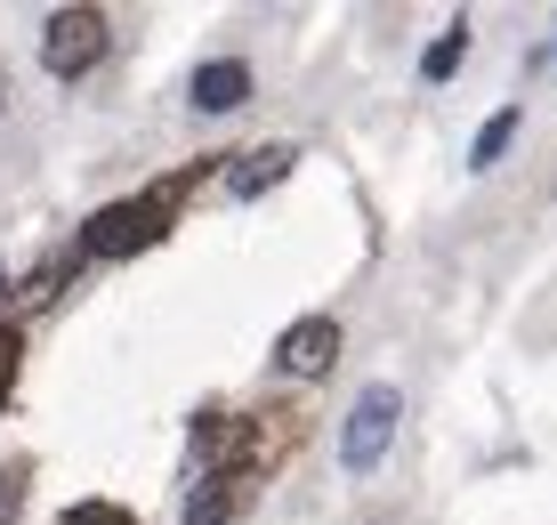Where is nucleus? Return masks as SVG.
I'll use <instances>...</instances> for the list:
<instances>
[{"label":"nucleus","mask_w":557,"mask_h":525,"mask_svg":"<svg viewBox=\"0 0 557 525\" xmlns=\"http://www.w3.org/2000/svg\"><path fill=\"white\" fill-rule=\"evenodd\" d=\"M170 210H178V186H153V194H138V203H106L98 219L82 227V251H89V259H122V251H146V243H162Z\"/></svg>","instance_id":"1"},{"label":"nucleus","mask_w":557,"mask_h":525,"mask_svg":"<svg viewBox=\"0 0 557 525\" xmlns=\"http://www.w3.org/2000/svg\"><path fill=\"white\" fill-rule=\"evenodd\" d=\"M396 420H405V396H396L388 380H372V388L348 404V420H339V469H348V477H372L380 461H388Z\"/></svg>","instance_id":"2"},{"label":"nucleus","mask_w":557,"mask_h":525,"mask_svg":"<svg viewBox=\"0 0 557 525\" xmlns=\"http://www.w3.org/2000/svg\"><path fill=\"white\" fill-rule=\"evenodd\" d=\"M106 9H57L49 25H41V65L57 73V82H73V73H89L106 57Z\"/></svg>","instance_id":"3"},{"label":"nucleus","mask_w":557,"mask_h":525,"mask_svg":"<svg viewBox=\"0 0 557 525\" xmlns=\"http://www.w3.org/2000/svg\"><path fill=\"white\" fill-rule=\"evenodd\" d=\"M259 420H243V413H202L195 420V461L210 477H243V461H259Z\"/></svg>","instance_id":"4"},{"label":"nucleus","mask_w":557,"mask_h":525,"mask_svg":"<svg viewBox=\"0 0 557 525\" xmlns=\"http://www.w3.org/2000/svg\"><path fill=\"white\" fill-rule=\"evenodd\" d=\"M275 364H283L292 380H315V373H332V364H339V323H332V316H299L292 332L275 340Z\"/></svg>","instance_id":"5"},{"label":"nucleus","mask_w":557,"mask_h":525,"mask_svg":"<svg viewBox=\"0 0 557 525\" xmlns=\"http://www.w3.org/2000/svg\"><path fill=\"white\" fill-rule=\"evenodd\" d=\"M186 97H195V113H235L243 97H251V65H243V57H210V65H195Z\"/></svg>","instance_id":"6"},{"label":"nucleus","mask_w":557,"mask_h":525,"mask_svg":"<svg viewBox=\"0 0 557 525\" xmlns=\"http://www.w3.org/2000/svg\"><path fill=\"white\" fill-rule=\"evenodd\" d=\"M292 179V146H259V154H235V170H226V194H267V186H283Z\"/></svg>","instance_id":"7"},{"label":"nucleus","mask_w":557,"mask_h":525,"mask_svg":"<svg viewBox=\"0 0 557 525\" xmlns=\"http://www.w3.org/2000/svg\"><path fill=\"white\" fill-rule=\"evenodd\" d=\"M243 493H251V477H202L195 493H186V525H226L243 510Z\"/></svg>","instance_id":"8"},{"label":"nucleus","mask_w":557,"mask_h":525,"mask_svg":"<svg viewBox=\"0 0 557 525\" xmlns=\"http://www.w3.org/2000/svg\"><path fill=\"white\" fill-rule=\"evenodd\" d=\"M460 57H469V25L453 16V33H436V41L420 49V82H453V73H460Z\"/></svg>","instance_id":"9"},{"label":"nucleus","mask_w":557,"mask_h":525,"mask_svg":"<svg viewBox=\"0 0 557 525\" xmlns=\"http://www.w3.org/2000/svg\"><path fill=\"white\" fill-rule=\"evenodd\" d=\"M509 138H517V106H502L485 130H476V146H469V170H493V162L509 154Z\"/></svg>","instance_id":"10"},{"label":"nucleus","mask_w":557,"mask_h":525,"mask_svg":"<svg viewBox=\"0 0 557 525\" xmlns=\"http://www.w3.org/2000/svg\"><path fill=\"white\" fill-rule=\"evenodd\" d=\"M57 525H138V517H129L122 501H73V510L57 517Z\"/></svg>","instance_id":"11"},{"label":"nucleus","mask_w":557,"mask_h":525,"mask_svg":"<svg viewBox=\"0 0 557 525\" xmlns=\"http://www.w3.org/2000/svg\"><path fill=\"white\" fill-rule=\"evenodd\" d=\"M16 356H25V340H16V323H0V404L16 388Z\"/></svg>","instance_id":"12"},{"label":"nucleus","mask_w":557,"mask_h":525,"mask_svg":"<svg viewBox=\"0 0 557 525\" xmlns=\"http://www.w3.org/2000/svg\"><path fill=\"white\" fill-rule=\"evenodd\" d=\"M16 501H25V485H16V469H0V525L16 517Z\"/></svg>","instance_id":"13"}]
</instances>
